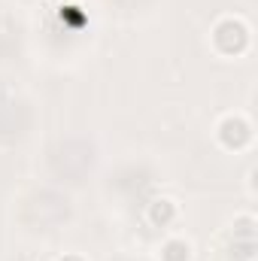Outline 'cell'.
<instances>
[{
  "instance_id": "5",
  "label": "cell",
  "mask_w": 258,
  "mask_h": 261,
  "mask_svg": "<svg viewBox=\"0 0 258 261\" xmlns=\"http://www.w3.org/2000/svg\"><path fill=\"white\" fill-rule=\"evenodd\" d=\"M255 237H258L255 213H249V210L234 213V219H231V240H255Z\"/></svg>"
},
{
  "instance_id": "3",
  "label": "cell",
  "mask_w": 258,
  "mask_h": 261,
  "mask_svg": "<svg viewBox=\"0 0 258 261\" xmlns=\"http://www.w3.org/2000/svg\"><path fill=\"white\" fill-rule=\"evenodd\" d=\"M179 213H183V206H179L176 197L158 195L146 203V225H149V228H158V231L173 228V225L179 222Z\"/></svg>"
},
{
  "instance_id": "4",
  "label": "cell",
  "mask_w": 258,
  "mask_h": 261,
  "mask_svg": "<svg viewBox=\"0 0 258 261\" xmlns=\"http://www.w3.org/2000/svg\"><path fill=\"white\" fill-rule=\"evenodd\" d=\"M158 261H194V243L186 234H170L161 240V246L155 249Z\"/></svg>"
},
{
  "instance_id": "2",
  "label": "cell",
  "mask_w": 258,
  "mask_h": 261,
  "mask_svg": "<svg viewBox=\"0 0 258 261\" xmlns=\"http://www.w3.org/2000/svg\"><path fill=\"white\" fill-rule=\"evenodd\" d=\"M213 137H216V143L225 152H246L252 146V140H255V128H252L249 116H243V113H225L216 122Z\"/></svg>"
},
{
  "instance_id": "6",
  "label": "cell",
  "mask_w": 258,
  "mask_h": 261,
  "mask_svg": "<svg viewBox=\"0 0 258 261\" xmlns=\"http://www.w3.org/2000/svg\"><path fill=\"white\" fill-rule=\"evenodd\" d=\"M58 261H88V255H82V252H64V255H58Z\"/></svg>"
},
{
  "instance_id": "1",
  "label": "cell",
  "mask_w": 258,
  "mask_h": 261,
  "mask_svg": "<svg viewBox=\"0 0 258 261\" xmlns=\"http://www.w3.org/2000/svg\"><path fill=\"white\" fill-rule=\"evenodd\" d=\"M252 43V28L243 15H222L210 28V49L219 58H240Z\"/></svg>"
},
{
  "instance_id": "7",
  "label": "cell",
  "mask_w": 258,
  "mask_h": 261,
  "mask_svg": "<svg viewBox=\"0 0 258 261\" xmlns=\"http://www.w3.org/2000/svg\"><path fill=\"white\" fill-rule=\"evenodd\" d=\"M246 189H249V195L255 197V167H252V170L246 173Z\"/></svg>"
}]
</instances>
